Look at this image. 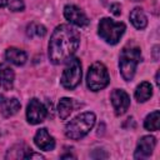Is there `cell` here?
Masks as SVG:
<instances>
[{"label":"cell","instance_id":"cell-26","mask_svg":"<svg viewBox=\"0 0 160 160\" xmlns=\"http://www.w3.org/2000/svg\"><path fill=\"white\" fill-rule=\"evenodd\" d=\"M134 1H140V0H134Z\"/></svg>","mask_w":160,"mask_h":160},{"label":"cell","instance_id":"cell-22","mask_svg":"<svg viewBox=\"0 0 160 160\" xmlns=\"http://www.w3.org/2000/svg\"><path fill=\"white\" fill-rule=\"evenodd\" d=\"M44 159V156L41 155V154H36V152H32V151H30L26 156H25V159Z\"/></svg>","mask_w":160,"mask_h":160},{"label":"cell","instance_id":"cell-8","mask_svg":"<svg viewBox=\"0 0 160 160\" xmlns=\"http://www.w3.org/2000/svg\"><path fill=\"white\" fill-rule=\"evenodd\" d=\"M64 16L69 22H71L76 26L85 28L89 25V19L85 15V12L75 5H66L64 8Z\"/></svg>","mask_w":160,"mask_h":160},{"label":"cell","instance_id":"cell-24","mask_svg":"<svg viewBox=\"0 0 160 160\" xmlns=\"http://www.w3.org/2000/svg\"><path fill=\"white\" fill-rule=\"evenodd\" d=\"M6 4H8V0H0V8L6 6Z\"/></svg>","mask_w":160,"mask_h":160},{"label":"cell","instance_id":"cell-18","mask_svg":"<svg viewBox=\"0 0 160 160\" xmlns=\"http://www.w3.org/2000/svg\"><path fill=\"white\" fill-rule=\"evenodd\" d=\"M58 112H59L60 119H62V120L69 118L70 114L72 112V100L69 98L60 99V101L58 104Z\"/></svg>","mask_w":160,"mask_h":160},{"label":"cell","instance_id":"cell-7","mask_svg":"<svg viewBox=\"0 0 160 160\" xmlns=\"http://www.w3.org/2000/svg\"><path fill=\"white\" fill-rule=\"evenodd\" d=\"M48 116V110L44 106V104H41L38 99H31L28 104L26 108V119L30 124L36 125L40 124L45 120V118Z\"/></svg>","mask_w":160,"mask_h":160},{"label":"cell","instance_id":"cell-15","mask_svg":"<svg viewBox=\"0 0 160 160\" xmlns=\"http://www.w3.org/2000/svg\"><path fill=\"white\" fill-rule=\"evenodd\" d=\"M130 21L139 30L145 29L146 25H148L146 15H145V12L142 11L141 8H135V9L131 10V12H130Z\"/></svg>","mask_w":160,"mask_h":160},{"label":"cell","instance_id":"cell-10","mask_svg":"<svg viewBox=\"0 0 160 160\" xmlns=\"http://www.w3.org/2000/svg\"><path fill=\"white\" fill-rule=\"evenodd\" d=\"M155 145H156V139L151 135H146V136H142L139 141H138V145H136V149H135V152H134V158L135 159H146L149 158L154 149H155Z\"/></svg>","mask_w":160,"mask_h":160},{"label":"cell","instance_id":"cell-3","mask_svg":"<svg viewBox=\"0 0 160 160\" xmlns=\"http://www.w3.org/2000/svg\"><path fill=\"white\" fill-rule=\"evenodd\" d=\"M141 61V51L138 46H126L122 49L119 60V69L124 80L130 81L135 75L138 64Z\"/></svg>","mask_w":160,"mask_h":160},{"label":"cell","instance_id":"cell-12","mask_svg":"<svg viewBox=\"0 0 160 160\" xmlns=\"http://www.w3.org/2000/svg\"><path fill=\"white\" fill-rule=\"evenodd\" d=\"M20 102L16 98H5L0 94V112L5 118H10L15 115L20 110Z\"/></svg>","mask_w":160,"mask_h":160},{"label":"cell","instance_id":"cell-4","mask_svg":"<svg viewBox=\"0 0 160 160\" xmlns=\"http://www.w3.org/2000/svg\"><path fill=\"white\" fill-rule=\"evenodd\" d=\"M125 24L116 22L110 18H102L98 26V32L102 40H105L110 45H115L119 42L120 38L125 32Z\"/></svg>","mask_w":160,"mask_h":160},{"label":"cell","instance_id":"cell-23","mask_svg":"<svg viewBox=\"0 0 160 160\" xmlns=\"http://www.w3.org/2000/svg\"><path fill=\"white\" fill-rule=\"evenodd\" d=\"M158 51H159V46H155V48H154V60H158V59H159Z\"/></svg>","mask_w":160,"mask_h":160},{"label":"cell","instance_id":"cell-13","mask_svg":"<svg viewBox=\"0 0 160 160\" xmlns=\"http://www.w3.org/2000/svg\"><path fill=\"white\" fill-rule=\"evenodd\" d=\"M14 79L15 74L12 69L5 62H0V88L4 90H11L14 86Z\"/></svg>","mask_w":160,"mask_h":160},{"label":"cell","instance_id":"cell-2","mask_svg":"<svg viewBox=\"0 0 160 160\" xmlns=\"http://www.w3.org/2000/svg\"><path fill=\"white\" fill-rule=\"evenodd\" d=\"M95 114L94 112H82L70 120L65 126V135L71 140H80L92 129L95 124Z\"/></svg>","mask_w":160,"mask_h":160},{"label":"cell","instance_id":"cell-14","mask_svg":"<svg viewBox=\"0 0 160 160\" xmlns=\"http://www.w3.org/2000/svg\"><path fill=\"white\" fill-rule=\"evenodd\" d=\"M5 58L9 62L18 65V66L24 65L28 59L25 51H22L21 49H18V48H8L5 51Z\"/></svg>","mask_w":160,"mask_h":160},{"label":"cell","instance_id":"cell-21","mask_svg":"<svg viewBox=\"0 0 160 160\" xmlns=\"http://www.w3.org/2000/svg\"><path fill=\"white\" fill-rule=\"evenodd\" d=\"M110 11H111L115 16H119L120 12H121V10H120V5H119V4H112V5L110 6Z\"/></svg>","mask_w":160,"mask_h":160},{"label":"cell","instance_id":"cell-9","mask_svg":"<svg viewBox=\"0 0 160 160\" xmlns=\"http://www.w3.org/2000/svg\"><path fill=\"white\" fill-rule=\"evenodd\" d=\"M110 98H111V104L114 106L115 114L118 116L125 114L130 106V98H129L128 92L121 89H115V90H112Z\"/></svg>","mask_w":160,"mask_h":160},{"label":"cell","instance_id":"cell-25","mask_svg":"<svg viewBox=\"0 0 160 160\" xmlns=\"http://www.w3.org/2000/svg\"><path fill=\"white\" fill-rule=\"evenodd\" d=\"M61 158H62V159H65V158H75V156H74V155H71V154H68V155H62Z\"/></svg>","mask_w":160,"mask_h":160},{"label":"cell","instance_id":"cell-6","mask_svg":"<svg viewBox=\"0 0 160 160\" xmlns=\"http://www.w3.org/2000/svg\"><path fill=\"white\" fill-rule=\"evenodd\" d=\"M81 62L78 58H69L66 60V66L61 75V85L65 89L72 90L81 81Z\"/></svg>","mask_w":160,"mask_h":160},{"label":"cell","instance_id":"cell-5","mask_svg":"<svg viewBox=\"0 0 160 160\" xmlns=\"http://www.w3.org/2000/svg\"><path fill=\"white\" fill-rule=\"evenodd\" d=\"M110 76L106 66L102 62H94L86 75V85L91 91H99L108 86Z\"/></svg>","mask_w":160,"mask_h":160},{"label":"cell","instance_id":"cell-11","mask_svg":"<svg viewBox=\"0 0 160 160\" xmlns=\"http://www.w3.org/2000/svg\"><path fill=\"white\" fill-rule=\"evenodd\" d=\"M34 142L40 150H44V151H50L55 148V140L45 128L39 129L36 131L34 136Z\"/></svg>","mask_w":160,"mask_h":160},{"label":"cell","instance_id":"cell-19","mask_svg":"<svg viewBox=\"0 0 160 160\" xmlns=\"http://www.w3.org/2000/svg\"><path fill=\"white\" fill-rule=\"evenodd\" d=\"M26 34L28 36L32 38V36H36V38H42L45 34H46V28L41 24H36V22H30L26 28Z\"/></svg>","mask_w":160,"mask_h":160},{"label":"cell","instance_id":"cell-17","mask_svg":"<svg viewBox=\"0 0 160 160\" xmlns=\"http://www.w3.org/2000/svg\"><path fill=\"white\" fill-rule=\"evenodd\" d=\"M159 126H160V112L159 110H154L145 118L144 128L149 131H156L159 130Z\"/></svg>","mask_w":160,"mask_h":160},{"label":"cell","instance_id":"cell-16","mask_svg":"<svg viewBox=\"0 0 160 160\" xmlns=\"http://www.w3.org/2000/svg\"><path fill=\"white\" fill-rule=\"evenodd\" d=\"M135 99L139 102H145L146 100H149L152 95V86L150 85V82L148 81H142L140 85H138L136 90H135Z\"/></svg>","mask_w":160,"mask_h":160},{"label":"cell","instance_id":"cell-20","mask_svg":"<svg viewBox=\"0 0 160 160\" xmlns=\"http://www.w3.org/2000/svg\"><path fill=\"white\" fill-rule=\"evenodd\" d=\"M6 5L11 11H22L25 8L22 0H8Z\"/></svg>","mask_w":160,"mask_h":160},{"label":"cell","instance_id":"cell-1","mask_svg":"<svg viewBox=\"0 0 160 160\" xmlns=\"http://www.w3.org/2000/svg\"><path fill=\"white\" fill-rule=\"evenodd\" d=\"M80 34L72 26L61 24L55 28L49 41V58L55 65L65 62L78 50Z\"/></svg>","mask_w":160,"mask_h":160}]
</instances>
